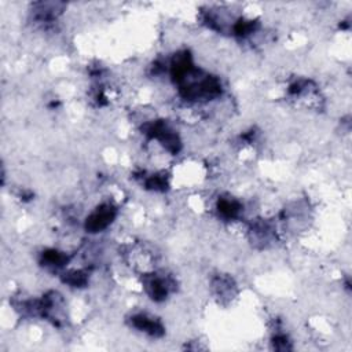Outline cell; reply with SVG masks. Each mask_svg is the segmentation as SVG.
Returning a JSON list of instances; mask_svg holds the SVG:
<instances>
[{
	"label": "cell",
	"instance_id": "obj_1",
	"mask_svg": "<svg viewBox=\"0 0 352 352\" xmlns=\"http://www.w3.org/2000/svg\"><path fill=\"white\" fill-rule=\"evenodd\" d=\"M114 218H116V209L109 204L101 205L97 211H94L87 218L85 228L90 232L102 231L107 226H110V223L113 222Z\"/></svg>",
	"mask_w": 352,
	"mask_h": 352
},
{
	"label": "cell",
	"instance_id": "obj_2",
	"mask_svg": "<svg viewBox=\"0 0 352 352\" xmlns=\"http://www.w3.org/2000/svg\"><path fill=\"white\" fill-rule=\"evenodd\" d=\"M132 324L136 329L142 330L144 333L150 334V336H154V337H158L164 333V329L160 322L154 320L153 318H149L146 315H136L132 318Z\"/></svg>",
	"mask_w": 352,
	"mask_h": 352
},
{
	"label": "cell",
	"instance_id": "obj_3",
	"mask_svg": "<svg viewBox=\"0 0 352 352\" xmlns=\"http://www.w3.org/2000/svg\"><path fill=\"white\" fill-rule=\"evenodd\" d=\"M43 261L46 263V266L61 267L68 261V256L64 255L62 252H58V250H47L43 253Z\"/></svg>",
	"mask_w": 352,
	"mask_h": 352
},
{
	"label": "cell",
	"instance_id": "obj_4",
	"mask_svg": "<svg viewBox=\"0 0 352 352\" xmlns=\"http://www.w3.org/2000/svg\"><path fill=\"white\" fill-rule=\"evenodd\" d=\"M241 211V205L237 201L231 199H222L219 202V212L222 213L224 218H236L237 215Z\"/></svg>",
	"mask_w": 352,
	"mask_h": 352
},
{
	"label": "cell",
	"instance_id": "obj_5",
	"mask_svg": "<svg viewBox=\"0 0 352 352\" xmlns=\"http://www.w3.org/2000/svg\"><path fill=\"white\" fill-rule=\"evenodd\" d=\"M149 292H150V296L153 297L154 300H164L168 295L167 282H164L162 279H154V281L150 282Z\"/></svg>",
	"mask_w": 352,
	"mask_h": 352
},
{
	"label": "cell",
	"instance_id": "obj_6",
	"mask_svg": "<svg viewBox=\"0 0 352 352\" xmlns=\"http://www.w3.org/2000/svg\"><path fill=\"white\" fill-rule=\"evenodd\" d=\"M65 282L74 287L84 286L87 283V275L81 271H72L65 277Z\"/></svg>",
	"mask_w": 352,
	"mask_h": 352
},
{
	"label": "cell",
	"instance_id": "obj_7",
	"mask_svg": "<svg viewBox=\"0 0 352 352\" xmlns=\"http://www.w3.org/2000/svg\"><path fill=\"white\" fill-rule=\"evenodd\" d=\"M255 29V22L253 21H240V22L236 23L234 26V32L240 36H245L248 33H250Z\"/></svg>",
	"mask_w": 352,
	"mask_h": 352
},
{
	"label": "cell",
	"instance_id": "obj_8",
	"mask_svg": "<svg viewBox=\"0 0 352 352\" xmlns=\"http://www.w3.org/2000/svg\"><path fill=\"white\" fill-rule=\"evenodd\" d=\"M149 189H153V190H164L167 189V182L162 179L161 176H153L150 178L146 183Z\"/></svg>",
	"mask_w": 352,
	"mask_h": 352
}]
</instances>
